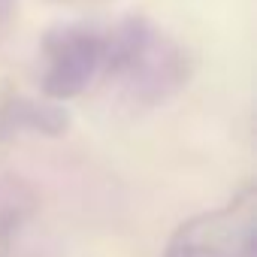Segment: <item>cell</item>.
Wrapping results in <instances>:
<instances>
[{"label":"cell","mask_w":257,"mask_h":257,"mask_svg":"<svg viewBox=\"0 0 257 257\" xmlns=\"http://www.w3.org/2000/svg\"><path fill=\"white\" fill-rule=\"evenodd\" d=\"M103 67L140 100H164L188 79L185 49L149 19L131 16L106 34Z\"/></svg>","instance_id":"1"},{"label":"cell","mask_w":257,"mask_h":257,"mask_svg":"<svg viewBox=\"0 0 257 257\" xmlns=\"http://www.w3.org/2000/svg\"><path fill=\"white\" fill-rule=\"evenodd\" d=\"M106 58V34L88 22L58 25L43 40V91L55 100L82 94Z\"/></svg>","instance_id":"2"},{"label":"cell","mask_w":257,"mask_h":257,"mask_svg":"<svg viewBox=\"0 0 257 257\" xmlns=\"http://www.w3.org/2000/svg\"><path fill=\"white\" fill-rule=\"evenodd\" d=\"M13 7H16V0H0V22H4V19H10Z\"/></svg>","instance_id":"3"}]
</instances>
